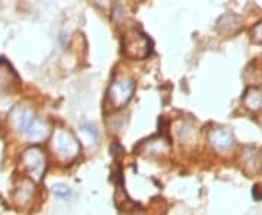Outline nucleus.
Segmentation results:
<instances>
[{"label":"nucleus","mask_w":262,"mask_h":215,"mask_svg":"<svg viewBox=\"0 0 262 215\" xmlns=\"http://www.w3.org/2000/svg\"><path fill=\"white\" fill-rule=\"evenodd\" d=\"M143 146H146V153H149L150 156H158L165 151H168L169 144L166 138H151V140H146L143 142Z\"/></svg>","instance_id":"obj_6"},{"label":"nucleus","mask_w":262,"mask_h":215,"mask_svg":"<svg viewBox=\"0 0 262 215\" xmlns=\"http://www.w3.org/2000/svg\"><path fill=\"white\" fill-rule=\"evenodd\" d=\"M53 192H54V195H56V197L61 198V199H67V198L72 197V190H70L67 186H63V185L54 186Z\"/></svg>","instance_id":"obj_8"},{"label":"nucleus","mask_w":262,"mask_h":215,"mask_svg":"<svg viewBox=\"0 0 262 215\" xmlns=\"http://www.w3.org/2000/svg\"><path fill=\"white\" fill-rule=\"evenodd\" d=\"M53 150L58 159L63 161L75 160L80 153V144L76 140V137L70 131L57 130L53 137Z\"/></svg>","instance_id":"obj_2"},{"label":"nucleus","mask_w":262,"mask_h":215,"mask_svg":"<svg viewBox=\"0 0 262 215\" xmlns=\"http://www.w3.org/2000/svg\"><path fill=\"white\" fill-rule=\"evenodd\" d=\"M24 163L25 166L28 168L29 173L34 176V178L39 179L44 169H46V159L41 153V150L38 149H29L25 151L24 154Z\"/></svg>","instance_id":"obj_5"},{"label":"nucleus","mask_w":262,"mask_h":215,"mask_svg":"<svg viewBox=\"0 0 262 215\" xmlns=\"http://www.w3.org/2000/svg\"><path fill=\"white\" fill-rule=\"evenodd\" d=\"M151 51V42L144 34L131 31L124 38V54L131 58H144Z\"/></svg>","instance_id":"obj_4"},{"label":"nucleus","mask_w":262,"mask_h":215,"mask_svg":"<svg viewBox=\"0 0 262 215\" xmlns=\"http://www.w3.org/2000/svg\"><path fill=\"white\" fill-rule=\"evenodd\" d=\"M12 121L16 130L24 132L31 140L39 141L48 135L47 124L39 121L34 113L25 108H16L12 113Z\"/></svg>","instance_id":"obj_1"},{"label":"nucleus","mask_w":262,"mask_h":215,"mask_svg":"<svg viewBox=\"0 0 262 215\" xmlns=\"http://www.w3.org/2000/svg\"><path fill=\"white\" fill-rule=\"evenodd\" d=\"M134 90H136L134 82L131 79L122 77L110 86L108 93H106V103L114 109H120L130 102V99L134 94Z\"/></svg>","instance_id":"obj_3"},{"label":"nucleus","mask_w":262,"mask_h":215,"mask_svg":"<svg viewBox=\"0 0 262 215\" xmlns=\"http://www.w3.org/2000/svg\"><path fill=\"white\" fill-rule=\"evenodd\" d=\"M211 141L214 142L215 146H219V147H227L229 144H230V137L226 134V132H214L213 134V137H211Z\"/></svg>","instance_id":"obj_7"}]
</instances>
